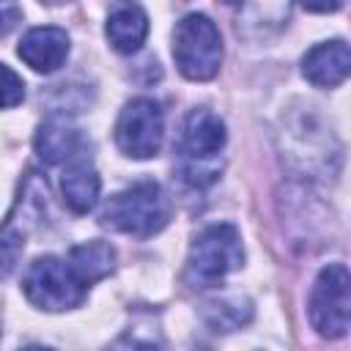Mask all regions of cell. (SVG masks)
I'll return each mask as SVG.
<instances>
[{
  "instance_id": "obj_1",
  "label": "cell",
  "mask_w": 351,
  "mask_h": 351,
  "mask_svg": "<svg viewBox=\"0 0 351 351\" xmlns=\"http://www.w3.org/2000/svg\"><path fill=\"white\" fill-rule=\"evenodd\" d=\"M101 222L118 233L148 239L170 222V200L156 181L143 178V181H134L132 186L115 192L104 203Z\"/></svg>"
},
{
  "instance_id": "obj_2",
  "label": "cell",
  "mask_w": 351,
  "mask_h": 351,
  "mask_svg": "<svg viewBox=\"0 0 351 351\" xmlns=\"http://www.w3.org/2000/svg\"><path fill=\"white\" fill-rule=\"evenodd\" d=\"M228 132L217 112L208 107H195L181 126L178 154H181V178L192 186H208L219 176L217 156L225 148Z\"/></svg>"
},
{
  "instance_id": "obj_3",
  "label": "cell",
  "mask_w": 351,
  "mask_h": 351,
  "mask_svg": "<svg viewBox=\"0 0 351 351\" xmlns=\"http://www.w3.org/2000/svg\"><path fill=\"white\" fill-rule=\"evenodd\" d=\"M244 247L241 233L230 222L208 225L197 233L189 247L186 258V282L192 288H211L219 285L230 271L241 269Z\"/></svg>"
},
{
  "instance_id": "obj_4",
  "label": "cell",
  "mask_w": 351,
  "mask_h": 351,
  "mask_svg": "<svg viewBox=\"0 0 351 351\" xmlns=\"http://www.w3.org/2000/svg\"><path fill=\"white\" fill-rule=\"evenodd\" d=\"M22 293L27 302L47 313H63L74 310L85 302L88 285L80 280L69 258L58 255H38L33 263H27L22 274Z\"/></svg>"
},
{
  "instance_id": "obj_5",
  "label": "cell",
  "mask_w": 351,
  "mask_h": 351,
  "mask_svg": "<svg viewBox=\"0 0 351 351\" xmlns=\"http://www.w3.org/2000/svg\"><path fill=\"white\" fill-rule=\"evenodd\" d=\"M173 60L192 82H206L219 74L222 36L206 14H186L173 30Z\"/></svg>"
},
{
  "instance_id": "obj_6",
  "label": "cell",
  "mask_w": 351,
  "mask_h": 351,
  "mask_svg": "<svg viewBox=\"0 0 351 351\" xmlns=\"http://www.w3.org/2000/svg\"><path fill=\"white\" fill-rule=\"evenodd\" d=\"M307 315L313 329L321 337H343L351 324V274L343 263H329L318 271L310 299Z\"/></svg>"
},
{
  "instance_id": "obj_7",
  "label": "cell",
  "mask_w": 351,
  "mask_h": 351,
  "mask_svg": "<svg viewBox=\"0 0 351 351\" xmlns=\"http://www.w3.org/2000/svg\"><path fill=\"white\" fill-rule=\"evenodd\" d=\"M165 137V112L159 101L137 96L123 104L115 121V143L132 159H151L159 154Z\"/></svg>"
},
{
  "instance_id": "obj_8",
  "label": "cell",
  "mask_w": 351,
  "mask_h": 351,
  "mask_svg": "<svg viewBox=\"0 0 351 351\" xmlns=\"http://www.w3.org/2000/svg\"><path fill=\"white\" fill-rule=\"evenodd\" d=\"M351 71V49L343 38L321 41L302 58V74L315 88H337Z\"/></svg>"
},
{
  "instance_id": "obj_9",
  "label": "cell",
  "mask_w": 351,
  "mask_h": 351,
  "mask_svg": "<svg viewBox=\"0 0 351 351\" xmlns=\"http://www.w3.org/2000/svg\"><path fill=\"white\" fill-rule=\"evenodd\" d=\"M16 55L33 69V71H41V74H52L58 71L66 58H69V33L63 27H30L19 47H16Z\"/></svg>"
},
{
  "instance_id": "obj_10",
  "label": "cell",
  "mask_w": 351,
  "mask_h": 351,
  "mask_svg": "<svg viewBox=\"0 0 351 351\" xmlns=\"http://www.w3.org/2000/svg\"><path fill=\"white\" fill-rule=\"evenodd\" d=\"M104 33L115 52L132 55L148 38V14L134 0H118L107 14Z\"/></svg>"
},
{
  "instance_id": "obj_11",
  "label": "cell",
  "mask_w": 351,
  "mask_h": 351,
  "mask_svg": "<svg viewBox=\"0 0 351 351\" xmlns=\"http://www.w3.org/2000/svg\"><path fill=\"white\" fill-rule=\"evenodd\" d=\"M33 145H36V154L44 165H60V162H66L77 154L80 129L69 115L55 112V115H49L47 121L38 123Z\"/></svg>"
},
{
  "instance_id": "obj_12",
  "label": "cell",
  "mask_w": 351,
  "mask_h": 351,
  "mask_svg": "<svg viewBox=\"0 0 351 351\" xmlns=\"http://www.w3.org/2000/svg\"><path fill=\"white\" fill-rule=\"evenodd\" d=\"M60 192L74 214H88L99 203L101 178L88 159H74L60 176Z\"/></svg>"
},
{
  "instance_id": "obj_13",
  "label": "cell",
  "mask_w": 351,
  "mask_h": 351,
  "mask_svg": "<svg viewBox=\"0 0 351 351\" xmlns=\"http://www.w3.org/2000/svg\"><path fill=\"white\" fill-rule=\"evenodd\" d=\"M69 263L74 266L80 280L90 288L93 282H99V280H104L107 274L115 271V247L101 241V239L82 241V244L69 250Z\"/></svg>"
},
{
  "instance_id": "obj_14",
  "label": "cell",
  "mask_w": 351,
  "mask_h": 351,
  "mask_svg": "<svg viewBox=\"0 0 351 351\" xmlns=\"http://www.w3.org/2000/svg\"><path fill=\"white\" fill-rule=\"evenodd\" d=\"M291 11V0H250L244 8V30L247 33H266V30H277L282 27V22L288 19Z\"/></svg>"
},
{
  "instance_id": "obj_15",
  "label": "cell",
  "mask_w": 351,
  "mask_h": 351,
  "mask_svg": "<svg viewBox=\"0 0 351 351\" xmlns=\"http://www.w3.org/2000/svg\"><path fill=\"white\" fill-rule=\"evenodd\" d=\"M206 321L208 326H214L217 332H230V329H239L244 326L250 318H252V302L250 299H228V302H214V304H206Z\"/></svg>"
},
{
  "instance_id": "obj_16",
  "label": "cell",
  "mask_w": 351,
  "mask_h": 351,
  "mask_svg": "<svg viewBox=\"0 0 351 351\" xmlns=\"http://www.w3.org/2000/svg\"><path fill=\"white\" fill-rule=\"evenodd\" d=\"M25 250V230L14 225V219H5L0 225V280L8 277Z\"/></svg>"
},
{
  "instance_id": "obj_17",
  "label": "cell",
  "mask_w": 351,
  "mask_h": 351,
  "mask_svg": "<svg viewBox=\"0 0 351 351\" xmlns=\"http://www.w3.org/2000/svg\"><path fill=\"white\" fill-rule=\"evenodd\" d=\"M22 99H25L22 77L14 69H8L5 63H0V110L16 107V104H22Z\"/></svg>"
},
{
  "instance_id": "obj_18",
  "label": "cell",
  "mask_w": 351,
  "mask_h": 351,
  "mask_svg": "<svg viewBox=\"0 0 351 351\" xmlns=\"http://www.w3.org/2000/svg\"><path fill=\"white\" fill-rule=\"evenodd\" d=\"M22 19V8L16 0H0V36H8Z\"/></svg>"
},
{
  "instance_id": "obj_19",
  "label": "cell",
  "mask_w": 351,
  "mask_h": 351,
  "mask_svg": "<svg viewBox=\"0 0 351 351\" xmlns=\"http://www.w3.org/2000/svg\"><path fill=\"white\" fill-rule=\"evenodd\" d=\"M299 3L313 14H332L343 5V0H299Z\"/></svg>"
},
{
  "instance_id": "obj_20",
  "label": "cell",
  "mask_w": 351,
  "mask_h": 351,
  "mask_svg": "<svg viewBox=\"0 0 351 351\" xmlns=\"http://www.w3.org/2000/svg\"><path fill=\"white\" fill-rule=\"evenodd\" d=\"M222 3H228V5H236V3H244V0H222Z\"/></svg>"
},
{
  "instance_id": "obj_21",
  "label": "cell",
  "mask_w": 351,
  "mask_h": 351,
  "mask_svg": "<svg viewBox=\"0 0 351 351\" xmlns=\"http://www.w3.org/2000/svg\"><path fill=\"white\" fill-rule=\"evenodd\" d=\"M47 3H63V0H47Z\"/></svg>"
}]
</instances>
